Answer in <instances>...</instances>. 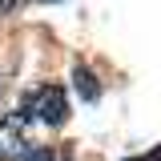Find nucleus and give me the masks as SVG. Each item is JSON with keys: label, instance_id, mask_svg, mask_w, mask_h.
<instances>
[{"label": "nucleus", "instance_id": "39448f33", "mask_svg": "<svg viewBox=\"0 0 161 161\" xmlns=\"http://www.w3.org/2000/svg\"><path fill=\"white\" fill-rule=\"evenodd\" d=\"M20 4H24V0H0V16H8L12 8H20Z\"/></svg>", "mask_w": 161, "mask_h": 161}, {"label": "nucleus", "instance_id": "7ed1b4c3", "mask_svg": "<svg viewBox=\"0 0 161 161\" xmlns=\"http://www.w3.org/2000/svg\"><path fill=\"white\" fill-rule=\"evenodd\" d=\"M73 80H77V93H80L85 101H97V97H101V85H97V77H93V73H89L85 64H77V69H73Z\"/></svg>", "mask_w": 161, "mask_h": 161}, {"label": "nucleus", "instance_id": "20e7f679", "mask_svg": "<svg viewBox=\"0 0 161 161\" xmlns=\"http://www.w3.org/2000/svg\"><path fill=\"white\" fill-rule=\"evenodd\" d=\"M125 161H161V145L149 149V153H141V157H125Z\"/></svg>", "mask_w": 161, "mask_h": 161}, {"label": "nucleus", "instance_id": "f257e3e1", "mask_svg": "<svg viewBox=\"0 0 161 161\" xmlns=\"http://www.w3.org/2000/svg\"><path fill=\"white\" fill-rule=\"evenodd\" d=\"M0 161H69V149H53L28 137V117L8 113L0 121Z\"/></svg>", "mask_w": 161, "mask_h": 161}, {"label": "nucleus", "instance_id": "f03ea898", "mask_svg": "<svg viewBox=\"0 0 161 161\" xmlns=\"http://www.w3.org/2000/svg\"><path fill=\"white\" fill-rule=\"evenodd\" d=\"M20 113H24L28 121L48 125V129H60V125L69 121V97H64L60 85H40L36 93L20 105Z\"/></svg>", "mask_w": 161, "mask_h": 161}]
</instances>
